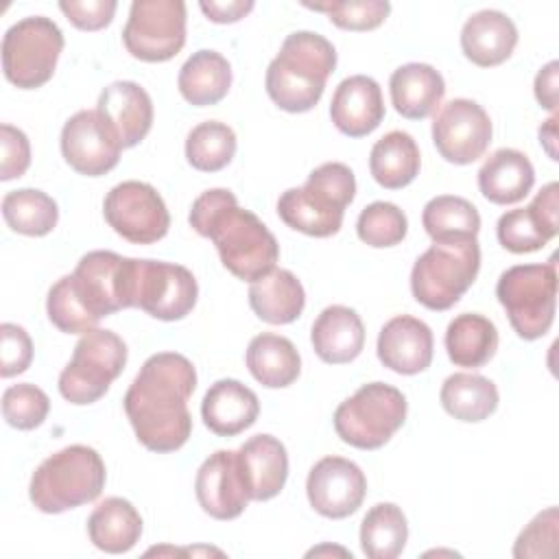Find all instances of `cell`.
Wrapping results in <instances>:
<instances>
[{
  "mask_svg": "<svg viewBox=\"0 0 559 559\" xmlns=\"http://www.w3.org/2000/svg\"><path fill=\"white\" fill-rule=\"evenodd\" d=\"M177 85H179L181 96L190 105H194V107L216 105L229 92L231 66L221 52L201 48V50L192 52L186 59V63L181 66Z\"/></svg>",
  "mask_w": 559,
  "mask_h": 559,
  "instance_id": "cell-31",
  "label": "cell"
},
{
  "mask_svg": "<svg viewBox=\"0 0 559 559\" xmlns=\"http://www.w3.org/2000/svg\"><path fill=\"white\" fill-rule=\"evenodd\" d=\"M391 103L408 120H424L437 111L445 94V81L430 63H404L389 79Z\"/></svg>",
  "mask_w": 559,
  "mask_h": 559,
  "instance_id": "cell-27",
  "label": "cell"
},
{
  "mask_svg": "<svg viewBox=\"0 0 559 559\" xmlns=\"http://www.w3.org/2000/svg\"><path fill=\"white\" fill-rule=\"evenodd\" d=\"M194 389L197 371L183 354L157 352L144 360L122 402L146 450L175 452L188 441L192 432L188 400Z\"/></svg>",
  "mask_w": 559,
  "mask_h": 559,
  "instance_id": "cell-1",
  "label": "cell"
},
{
  "mask_svg": "<svg viewBox=\"0 0 559 559\" xmlns=\"http://www.w3.org/2000/svg\"><path fill=\"white\" fill-rule=\"evenodd\" d=\"M356 231L369 247H393L400 245L408 231L406 214L389 201H373L358 214Z\"/></svg>",
  "mask_w": 559,
  "mask_h": 559,
  "instance_id": "cell-40",
  "label": "cell"
},
{
  "mask_svg": "<svg viewBox=\"0 0 559 559\" xmlns=\"http://www.w3.org/2000/svg\"><path fill=\"white\" fill-rule=\"evenodd\" d=\"M489 114L472 98H452L439 107L432 120V142L450 164H472L491 142Z\"/></svg>",
  "mask_w": 559,
  "mask_h": 559,
  "instance_id": "cell-15",
  "label": "cell"
},
{
  "mask_svg": "<svg viewBox=\"0 0 559 559\" xmlns=\"http://www.w3.org/2000/svg\"><path fill=\"white\" fill-rule=\"evenodd\" d=\"M515 44L518 28L513 20L498 9H480L472 13L461 28V50L480 68L507 61Z\"/></svg>",
  "mask_w": 559,
  "mask_h": 559,
  "instance_id": "cell-24",
  "label": "cell"
},
{
  "mask_svg": "<svg viewBox=\"0 0 559 559\" xmlns=\"http://www.w3.org/2000/svg\"><path fill=\"white\" fill-rule=\"evenodd\" d=\"M421 166L417 142L406 131L384 133L369 153L371 177L386 190H400L408 186Z\"/></svg>",
  "mask_w": 559,
  "mask_h": 559,
  "instance_id": "cell-34",
  "label": "cell"
},
{
  "mask_svg": "<svg viewBox=\"0 0 559 559\" xmlns=\"http://www.w3.org/2000/svg\"><path fill=\"white\" fill-rule=\"evenodd\" d=\"M96 111L114 131L122 148L140 144L153 127V100L135 81L109 83L98 96Z\"/></svg>",
  "mask_w": 559,
  "mask_h": 559,
  "instance_id": "cell-20",
  "label": "cell"
},
{
  "mask_svg": "<svg viewBox=\"0 0 559 559\" xmlns=\"http://www.w3.org/2000/svg\"><path fill=\"white\" fill-rule=\"evenodd\" d=\"M406 411L408 404L400 389L386 382H367L336 406L334 430L358 450H378L402 428Z\"/></svg>",
  "mask_w": 559,
  "mask_h": 559,
  "instance_id": "cell-9",
  "label": "cell"
},
{
  "mask_svg": "<svg viewBox=\"0 0 559 559\" xmlns=\"http://www.w3.org/2000/svg\"><path fill=\"white\" fill-rule=\"evenodd\" d=\"M557 190L559 186L550 181L526 207L509 210L498 218L496 234L507 251L531 253L557 236Z\"/></svg>",
  "mask_w": 559,
  "mask_h": 559,
  "instance_id": "cell-18",
  "label": "cell"
},
{
  "mask_svg": "<svg viewBox=\"0 0 559 559\" xmlns=\"http://www.w3.org/2000/svg\"><path fill=\"white\" fill-rule=\"evenodd\" d=\"M312 11L325 13L338 28L371 31L380 26L391 4L386 0H330V2H304Z\"/></svg>",
  "mask_w": 559,
  "mask_h": 559,
  "instance_id": "cell-41",
  "label": "cell"
},
{
  "mask_svg": "<svg viewBox=\"0 0 559 559\" xmlns=\"http://www.w3.org/2000/svg\"><path fill=\"white\" fill-rule=\"evenodd\" d=\"M199 286L190 269L159 260H138L135 308L159 321H179L192 312Z\"/></svg>",
  "mask_w": 559,
  "mask_h": 559,
  "instance_id": "cell-14",
  "label": "cell"
},
{
  "mask_svg": "<svg viewBox=\"0 0 559 559\" xmlns=\"http://www.w3.org/2000/svg\"><path fill=\"white\" fill-rule=\"evenodd\" d=\"M330 118L334 127L349 138H362L378 129L384 118V100L378 81L367 74L343 79L334 90Z\"/></svg>",
  "mask_w": 559,
  "mask_h": 559,
  "instance_id": "cell-23",
  "label": "cell"
},
{
  "mask_svg": "<svg viewBox=\"0 0 559 559\" xmlns=\"http://www.w3.org/2000/svg\"><path fill=\"white\" fill-rule=\"evenodd\" d=\"M127 365L124 341L103 328H92L81 334L74 345L70 362L59 373V393L76 406L100 400L109 384L122 373Z\"/></svg>",
  "mask_w": 559,
  "mask_h": 559,
  "instance_id": "cell-10",
  "label": "cell"
},
{
  "mask_svg": "<svg viewBox=\"0 0 559 559\" xmlns=\"http://www.w3.org/2000/svg\"><path fill=\"white\" fill-rule=\"evenodd\" d=\"M247 367L251 376L269 389H284L299 378L301 358L290 338L262 332L247 345Z\"/></svg>",
  "mask_w": 559,
  "mask_h": 559,
  "instance_id": "cell-32",
  "label": "cell"
},
{
  "mask_svg": "<svg viewBox=\"0 0 559 559\" xmlns=\"http://www.w3.org/2000/svg\"><path fill=\"white\" fill-rule=\"evenodd\" d=\"M535 183L531 159L518 148L493 151L478 170V188L483 197L496 205L522 201Z\"/></svg>",
  "mask_w": 559,
  "mask_h": 559,
  "instance_id": "cell-28",
  "label": "cell"
},
{
  "mask_svg": "<svg viewBox=\"0 0 559 559\" xmlns=\"http://www.w3.org/2000/svg\"><path fill=\"white\" fill-rule=\"evenodd\" d=\"M496 297L507 310L511 328L524 341L542 338L557 308V264H515L509 266L498 284Z\"/></svg>",
  "mask_w": 559,
  "mask_h": 559,
  "instance_id": "cell-8",
  "label": "cell"
},
{
  "mask_svg": "<svg viewBox=\"0 0 559 559\" xmlns=\"http://www.w3.org/2000/svg\"><path fill=\"white\" fill-rule=\"evenodd\" d=\"M131 57L148 63L173 59L186 44V2L135 0L122 28Z\"/></svg>",
  "mask_w": 559,
  "mask_h": 559,
  "instance_id": "cell-12",
  "label": "cell"
},
{
  "mask_svg": "<svg viewBox=\"0 0 559 559\" xmlns=\"http://www.w3.org/2000/svg\"><path fill=\"white\" fill-rule=\"evenodd\" d=\"M192 229L216 245L223 266L242 282H255L275 269L280 245L269 227L240 207L227 188L201 192L188 216Z\"/></svg>",
  "mask_w": 559,
  "mask_h": 559,
  "instance_id": "cell-3",
  "label": "cell"
},
{
  "mask_svg": "<svg viewBox=\"0 0 559 559\" xmlns=\"http://www.w3.org/2000/svg\"><path fill=\"white\" fill-rule=\"evenodd\" d=\"M90 542L109 555L129 552L142 535V518L138 509L118 496L105 498L87 518Z\"/></svg>",
  "mask_w": 559,
  "mask_h": 559,
  "instance_id": "cell-30",
  "label": "cell"
},
{
  "mask_svg": "<svg viewBox=\"0 0 559 559\" xmlns=\"http://www.w3.org/2000/svg\"><path fill=\"white\" fill-rule=\"evenodd\" d=\"M441 406L448 415L459 421H483L498 408V389L496 384L480 376L459 371L443 380L439 393Z\"/></svg>",
  "mask_w": 559,
  "mask_h": 559,
  "instance_id": "cell-35",
  "label": "cell"
},
{
  "mask_svg": "<svg viewBox=\"0 0 559 559\" xmlns=\"http://www.w3.org/2000/svg\"><path fill=\"white\" fill-rule=\"evenodd\" d=\"M557 507L537 513L531 524L518 535L513 557H550L557 548Z\"/></svg>",
  "mask_w": 559,
  "mask_h": 559,
  "instance_id": "cell-43",
  "label": "cell"
},
{
  "mask_svg": "<svg viewBox=\"0 0 559 559\" xmlns=\"http://www.w3.org/2000/svg\"><path fill=\"white\" fill-rule=\"evenodd\" d=\"M478 269L480 247L476 238L432 240L413 264V297L428 310H448L474 284Z\"/></svg>",
  "mask_w": 559,
  "mask_h": 559,
  "instance_id": "cell-7",
  "label": "cell"
},
{
  "mask_svg": "<svg viewBox=\"0 0 559 559\" xmlns=\"http://www.w3.org/2000/svg\"><path fill=\"white\" fill-rule=\"evenodd\" d=\"M421 225L432 240L476 238L480 231V214L476 205L463 197L439 194L424 205Z\"/></svg>",
  "mask_w": 559,
  "mask_h": 559,
  "instance_id": "cell-37",
  "label": "cell"
},
{
  "mask_svg": "<svg viewBox=\"0 0 559 559\" xmlns=\"http://www.w3.org/2000/svg\"><path fill=\"white\" fill-rule=\"evenodd\" d=\"M238 472L249 500L275 498L288 476V454L273 435H253L236 450Z\"/></svg>",
  "mask_w": 559,
  "mask_h": 559,
  "instance_id": "cell-22",
  "label": "cell"
},
{
  "mask_svg": "<svg viewBox=\"0 0 559 559\" xmlns=\"http://www.w3.org/2000/svg\"><path fill=\"white\" fill-rule=\"evenodd\" d=\"M498 349V330L491 319L478 312L456 314L445 330V352L456 367L478 369Z\"/></svg>",
  "mask_w": 559,
  "mask_h": 559,
  "instance_id": "cell-33",
  "label": "cell"
},
{
  "mask_svg": "<svg viewBox=\"0 0 559 559\" xmlns=\"http://www.w3.org/2000/svg\"><path fill=\"white\" fill-rule=\"evenodd\" d=\"M194 493L201 509L214 520H234L245 511L249 496L234 450H216L201 463L194 478Z\"/></svg>",
  "mask_w": 559,
  "mask_h": 559,
  "instance_id": "cell-19",
  "label": "cell"
},
{
  "mask_svg": "<svg viewBox=\"0 0 559 559\" xmlns=\"http://www.w3.org/2000/svg\"><path fill=\"white\" fill-rule=\"evenodd\" d=\"M103 214L109 227L133 245L162 240L170 227V214L159 192L144 181H122L114 186L105 201Z\"/></svg>",
  "mask_w": 559,
  "mask_h": 559,
  "instance_id": "cell-13",
  "label": "cell"
},
{
  "mask_svg": "<svg viewBox=\"0 0 559 559\" xmlns=\"http://www.w3.org/2000/svg\"><path fill=\"white\" fill-rule=\"evenodd\" d=\"M118 2L116 0H61L59 9L63 15L81 31H98L105 28L114 13Z\"/></svg>",
  "mask_w": 559,
  "mask_h": 559,
  "instance_id": "cell-46",
  "label": "cell"
},
{
  "mask_svg": "<svg viewBox=\"0 0 559 559\" xmlns=\"http://www.w3.org/2000/svg\"><path fill=\"white\" fill-rule=\"evenodd\" d=\"M432 330L417 317L397 314L378 334V358L384 367L402 376H415L432 362Z\"/></svg>",
  "mask_w": 559,
  "mask_h": 559,
  "instance_id": "cell-21",
  "label": "cell"
},
{
  "mask_svg": "<svg viewBox=\"0 0 559 559\" xmlns=\"http://www.w3.org/2000/svg\"><path fill=\"white\" fill-rule=\"evenodd\" d=\"M138 258L90 251L70 275L59 277L46 299L50 323L66 334H85L122 308H135Z\"/></svg>",
  "mask_w": 559,
  "mask_h": 559,
  "instance_id": "cell-2",
  "label": "cell"
},
{
  "mask_svg": "<svg viewBox=\"0 0 559 559\" xmlns=\"http://www.w3.org/2000/svg\"><path fill=\"white\" fill-rule=\"evenodd\" d=\"M258 415V395L234 378L216 380L201 402L203 424L218 437L240 435L255 424Z\"/></svg>",
  "mask_w": 559,
  "mask_h": 559,
  "instance_id": "cell-25",
  "label": "cell"
},
{
  "mask_svg": "<svg viewBox=\"0 0 559 559\" xmlns=\"http://www.w3.org/2000/svg\"><path fill=\"white\" fill-rule=\"evenodd\" d=\"M0 179L9 181L22 177L31 164V144L22 129L4 122L0 124Z\"/></svg>",
  "mask_w": 559,
  "mask_h": 559,
  "instance_id": "cell-45",
  "label": "cell"
},
{
  "mask_svg": "<svg viewBox=\"0 0 559 559\" xmlns=\"http://www.w3.org/2000/svg\"><path fill=\"white\" fill-rule=\"evenodd\" d=\"M310 341L314 354L328 365L352 362L365 345V325L349 306H328L312 323Z\"/></svg>",
  "mask_w": 559,
  "mask_h": 559,
  "instance_id": "cell-26",
  "label": "cell"
},
{
  "mask_svg": "<svg viewBox=\"0 0 559 559\" xmlns=\"http://www.w3.org/2000/svg\"><path fill=\"white\" fill-rule=\"evenodd\" d=\"M33 341L28 332L17 323L0 325V376L11 378L31 367Z\"/></svg>",
  "mask_w": 559,
  "mask_h": 559,
  "instance_id": "cell-44",
  "label": "cell"
},
{
  "mask_svg": "<svg viewBox=\"0 0 559 559\" xmlns=\"http://www.w3.org/2000/svg\"><path fill=\"white\" fill-rule=\"evenodd\" d=\"M251 310L271 325L293 323L306 306L301 282L288 269H273L249 286Z\"/></svg>",
  "mask_w": 559,
  "mask_h": 559,
  "instance_id": "cell-29",
  "label": "cell"
},
{
  "mask_svg": "<svg viewBox=\"0 0 559 559\" xmlns=\"http://www.w3.org/2000/svg\"><path fill=\"white\" fill-rule=\"evenodd\" d=\"M356 177L343 162L317 166L301 188H288L277 199L280 218L301 234L325 238L341 229L345 207L354 201Z\"/></svg>",
  "mask_w": 559,
  "mask_h": 559,
  "instance_id": "cell-5",
  "label": "cell"
},
{
  "mask_svg": "<svg viewBox=\"0 0 559 559\" xmlns=\"http://www.w3.org/2000/svg\"><path fill=\"white\" fill-rule=\"evenodd\" d=\"M557 72L559 63L548 61L535 76V98L548 111L557 109Z\"/></svg>",
  "mask_w": 559,
  "mask_h": 559,
  "instance_id": "cell-48",
  "label": "cell"
},
{
  "mask_svg": "<svg viewBox=\"0 0 559 559\" xmlns=\"http://www.w3.org/2000/svg\"><path fill=\"white\" fill-rule=\"evenodd\" d=\"M48 411H50L48 395L31 382L11 384L2 393V415L7 424L17 430L37 428L39 424H44Z\"/></svg>",
  "mask_w": 559,
  "mask_h": 559,
  "instance_id": "cell-42",
  "label": "cell"
},
{
  "mask_svg": "<svg viewBox=\"0 0 559 559\" xmlns=\"http://www.w3.org/2000/svg\"><path fill=\"white\" fill-rule=\"evenodd\" d=\"M236 155V133L229 124L205 120L190 129L186 138V159L201 173L225 168Z\"/></svg>",
  "mask_w": 559,
  "mask_h": 559,
  "instance_id": "cell-39",
  "label": "cell"
},
{
  "mask_svg": "<svg viewBox=\"0 0 559 559\" xmlns=\"http://www.w3.org/2000/svg\"><path fill=\"white\" fill-rule=\"evenodd\" d=\"M199 7L207 15V20L229 24L245 17L253 9V0H201Z\"/></svg>",
  "mask_w": 559,
  "mask_h": 559,
  "instance_id": "cell-47",
  "label": "cell"
},
{
  "mask_svg": "<svg viewBox=\"0 0 559 559\" xmlns=\"http://www.w3.org/2000/svg\"><path fill=\"white\" fill-rule=\"evenodd\" d=\"M122 144L96 109H81L61 129V155L79 175L100 177L116 168Z\"/></svg>",
  "mask_w": 559,
  "mask_h": 559,
  "instance_id": "cell-16",
  "label": "cell"
},
{
  "mask_svg": "<svg viewBox=\"0 0 559 559\" xmlns=\"http://www.w3.org/2000/svg\"><path fill=\"white\" fill-rule=\"evenodd\" d=\"M2 216L17 234L46 236L55 229L59 210L50 194L37 188H20L2 197Z\"/></svg>",
  "mask_w": 559,
  "mask_h": 559,
  "instance_id": "cell-38",
  "label": "cell"
},
{
  "mask_svg": "<svg viewBox=\"0 0 559 559\" xmlns=\"http://www.w3.org/2000/svg\"><path fill=\"white\" fill-rule=\"evenodd\" d=\"M61 50L63 33L50 17H22L2 37L4 76L20 90L41 87L52 79Z\"/></svg>",
  "mask_w": 559,
  "mask_h": 559,
  "instance_id": "cell-11",
  "label": "cell"
},
{
  "mask_svg": "<svg viewBox=\"0 0 559 559\" xmlns=\"http://www.w3.org/2000/svg\"><path fill=\"white\" fill-rule=\"evenodd\" d=\"M306 493L319 515L343 520L360 509L367 493V478L354 461L323 456L308 472Z\"/></svg>",
  "mask_w": 559,
  "mask_h": 559,
  "instance_id": "cell-17",
  "label": "cell"
},
{
  "mask_svg": "<svg viewBox=\"0 0 559 559\" xmlns=\"http://www.w3.org/2000/svg\"><path fill=\"white\" fill-rule=\"evenodd\" d=\"M557 116H550L542 127H539V144L544 146V151L548 153L550 159H557Z\"/></svg>",
  "mask_w": 559,
  "mask_h": 559,
  "instance_id": "cell-49",
  "label": "cell"
},
{
  "mask_svg": "<svg viewBox=\"0 0 559 559\" xmlns=\"http://www.w3.org/2000/svg\"><path fill=\"white\" fill-rule=\"evenodd\" d=\"M408 539V524L393 502L373 504L360 522V548L369 559H395Z\"/></svg>",
  "mask_w": 559,
  "mask_h": 559,
  "instance_id": "cell-36",
  "label": "cell"
},
{
  "mask_svg": "<svg viewBox=\"0 0 559 559\" xmlns=\"http://www.w3.org/2000/svg\"><path fill=\"white\" fill-rule=\"evenodd\" d=\"M105 463L90 445H68L46 461L31 476L28 496L41 513H63L94 502L105 487Z\"/></svg>",
  "mask_w": 559,
  "mask_h": 559,
  "instance_id": "cell-6",
  "label": "cell"
},
{
  "mask_svg": "<svg viewBox=\"0 0 559 559\" xmlns=\"http://www.w3.org/2000/svg\"><path fill=\"white\" fill-rule=\"evenodd\" d=\"M336 68V50L330 39L312 31L290 33L266 68V94L290 114L312 109Z\"/></svg>",
  "mask_w": 559,
  "mask_h": 559,
  "instance_id": "cell-4",
  "label": "cell"
}]
</instances>
